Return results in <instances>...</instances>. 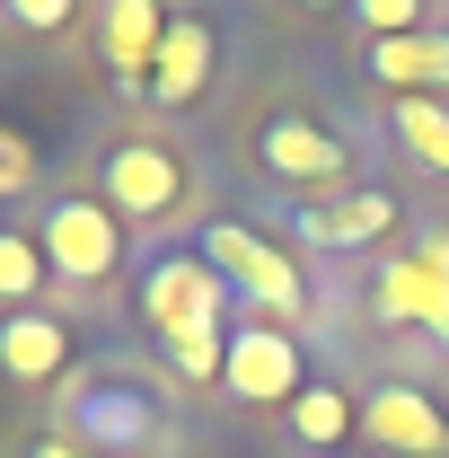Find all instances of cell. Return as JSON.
I'll return each mask as SVG.
<instances>
[{
    "instance_id": "18",
    "label": "cell",
    "mask_w": 449,
    "mask_h": 458,
    "mask_svg": "<svg viewBox=\"0 0 449 458\" xmlns=\"http://www.w3.org/2000/svg\"><path fill=\"white\" fill-rule=\"evenodd\" d=\"M361 18V45H388V36H414L423 27V0H343Z\"/></svg>"
},
{
    "instance_id": "1",
    "label": "cell",
    "mask_w": 449,
    "mask_h": 458,
    "mask_svg": "<svg viewBox=\"0 0 449 458\" xmlns=\"http://www.w3.org/2000/svg\"><path fill=\"white\" fill-rule=\"evenodd\" d=\"M229 300H238V291H229L194 247H168V256L141 265V318H150V335L168 344V361H176L185 388H221L229 327H238Z\"/></svg>"
},
{
    "instance_id": "4",
    "label": "cell",
    "mask_w": 449,
    "mask_h": 458,
    "mask_svg": "<svg viewBox=\"0 0 449 458\" xmlns=\"http://www.w3.org/2000/svg\"><path fill=\"white\" fill-rule=\"evenodd\" d=\"M62 423H71L80 450H97V458H141L159 441V397L141 379H123V370H89V379L62 388Z\"/></svg>"
},
{
    "instance_id": "6",
    "label": "cell",
    "mask_w": 449,
    "mask_h": 458,
    "mask_svg": "<svg viewBox=\"0 0 449 458\" xmlns=\"http://www.w3.org/2000/svg\"><path fill=\"white\" fill-rule=\"evenodd\" d=\"M36 247H45V265H54L62 283H114V265H123V221H114L106 194H54L45 212H36Z\"/></svg>"
},
{
    "instance_id": "11",
    "label": "cell",
    "mask_w": 449,
    "mask_h": 458,
    "mask_svg": "<svg viewBox=\"0 0 449 458\" xmlns=\"http://www.w3.org/2000/svg\"><path fill=\"white\" fill-rule=\"evenodd\" d=\"M168 18L176 9H159V0H97V54L141 98H150V71H159V45H168Z\"/></svg>"
},
{
    "instance_id": "5",
    "label": "cell",
    "mask_w": 449,
    "mask_h": 458,
    "mask_svg": "<svg viewBox=\"0 0 449 458\" xmlns=\"http://www.w3.org/2000/svg\"><path fill=\"white\" fill-rule=\"evenodd\" d=\"M309 388V352L282 318H238L229 327V361H221V397L265 414V405H300Z\"/></svg>"
},
{
    "instance_id": "10",
    "label": "cell",
    "mask_w": 449,
    "mask_h": 458,
    "mask_svg": "<svg viewBox=\"0 0 449 458\" xmlns=\"http://www.w3.org/2000/svg\"><path fill=\"white\" fill-rule=\"evenodd\" d=\"M361 432H370V450H388V458H449V414L414 379H379L361 397Z\"/></svg>"
},
{
    "instance_id": "22",
    "label": "cell",
    "mask_w": 449,
    "mask_h": 458,
    "mask_svg": "<svg viewBox=\"0 0 449 458\" xmlns=\"http://www.w3.org/2000/svg\"><path fill=\"white\" fill-rule=\"evenodd\" d=\"M300 9H335V0H300Z\"/></svg>"
},
{
    "instance_id": "12",
    "label": "cell",
    "mask_w": 449,
    "mask_h": 458,
    "mask_svg": "<svg viewBox=\"0 0 449 458\" xmlns=\"http://www.w3.org/2000/svg\"><path fill=\"white\" fill-rule=\"evenodd\" d=\"M212 62H221L212 9H176L168 45H159V71H150V106H194V98L212 89Z\"/></svg>"
},
{
    "instance_id": "3",
    "label": "cell",
    "mask_w": 449,
    "mask_h": 458,
    "mask_svg": "<svg viewBox=\"0 0 449 458\" xmlns=\"http://www.w3.org/2000/svg\"><path fill=\"white\" fill-rule=\"evenodd\" d=\"M97 194L114 203V221L123 229H159L185 212V159H176V141H159V132H123V141H106V159H97Z\"/></svg>"
},
{
    "instance_id": "19",
    "label": "cell",
    "mask_w": 449,
    "mask_h": 458,
    "mask_svg": "<svg viewBox=\"0 0 449 458\" xmlns=\"http://www.w3.org/2000/svg\"><path fill=\"white\" fill-rule=\"evenodd\" d=\"M0 18H9L18 36H71L80 0H0Z\"/></svg>"
},
{
    "instance_id": "9",
    "label": "cell",
    "mask_w": 449,
    "mask_h": 458,
    "mask_svg": "<svg viewBox=\"0 0 449 458\" xmlns=\"http://www.w3.org/2000/svg\"><path fill=\"white\" fill-rule=\"evenodd\" d=\"M396 194H379V185H343V194H326V203H300L291 212V238L300 247H318V256H361V247H379V238H396Z\"/></svg>"
},
{
    "instance_id": "16",
    "label": "cell",
    "mask_w": 449,
    "mask_h": 458,
    "mask_svg": "<svg viewBox=\"0 0 449 458\" xmlns=\"http://www.w3.org/2000/svg\"><path fill=\"white\" fill-rule=\"evenodd\" d=\"M54 283V265H45V247H36V229H9L0 221V309H36V291Z\"/></svg>"
},
{
    "instance_id": "21",
    "label": "cell",
    "mask_w": 449,
    "mask_h": 458,
    "mask_svg": "<svg viewBox=\"0 0 449 458\" xmlns=\"http://www.w3.org/2000/svg\"><path fill=\"white\" fill-rule=\"evenodd\" d=\"M27 458H97V450H80L71 432H45V441H36V450H27Z\"/></svg>"
},
{
    "instance_id": "14",
    "label": "cell",
    "mask_w": 449,
    "mask_h": 458,
    "mask_svg": "<svg viewBox=\"0 0 449 458\" xmlns=\"http://www.w3.org/2000/svg\"><path fill=\"white\" fill-rule=\"evenodd\" d=\"M361 71L396 89V98H441L449 89V27H414V36H388V45H361Z\"/></svg>"
},
{
    "instance_id": "2",
    "label": "cell",
    "mask_w": 449,
    "mask_h": 458,
    "mask_svg": "<svg viewBox=\"0 0 449 458\" xmlns=\"http://www.w3.org/2000/svg\"><path fill=\"white\" fill-rule=\"evenodd\" d=\"M194 256H203V265H212L247 309H256V318H282V327H291V318L309 309V274H300V256L274 247L265 229H247V221H203Z\"/></svg>"
},
{
    "instance_id": "17",
    "label": "cell",
    "mask_w": 449,
    "mask_h": 458,
    "mask_svg": "<svg viewBox=\"0 0 449 458\" xmlns=\"http://www.w3.org/2000/svg\"><path fill=\"white\" fill-rule=\"evenodd\" d=\"M388 123H396V141H405L423 168H441V176H449V106H441V98H396Z\"/></svg>"
},
{
    "instance_id": "15",
    "label": "cell",
    "mask_w": 449,
    "mask_h": 458,
    "mask_svg": "<svg viewBox=\"0 0 449 458\" xmlns=\"http://www.w3.org/2000/svg\"><path fill=\"white\" fill-rule=\"evenodd\" d=\"M291 432H300L309 450H343V441L361 432V405L343 397L335 379H309V388H300V405H291Z\"/></svg>"
},
{
    "instance_id": "20",
    "label": "cell",
    "mask_w": 449,
    "mask_h": 458,
    "mask_svg": "<svg viewBox=\"0 0 449 458\" xmlns=\"http://www.w3.org/2000/svg\"><path fill=\"white\" fill-rule=\"evenodd\" d=\"M18 194H36V141L0 123V203H18Z\"/></svg>"
},
{
    "instance_id": "7",
    "label": "cell",
    "mask_w": 449,
    "mask_h": 458,
    "mask_svg": "<svg viewBox=\"0 0 449 458\" xmlns=\"http://www.w3.org/2000/svg\"><path fill=\"white\" fill-rule=\"evenodd\" d=\"M256 168L291 185V194H309V203H326L343 194V176H352V141L326 132L318 114H265L256 123Z\"/></svg>"
},
{
    "instance_id": "13",
    "label": "cell",
    "mask_w": 449,
    "mask_h": 458,
    "mask_svg": "<svg viewBox=\"0 0 449 458\" xmlns=\"http://www.w3.org/2000/svg\"><path fill=\"white\" fill-rule=\"evenodd\" d=\"M62 370H71V318H54V309H9L0 318V379L54 388Z\"/></svg>"
},
{
    "instance_id": "8",
    "label": "cell",
    "mask_w": 449,
    "mask_h": 458,
    "mask_svg": "<svg viewBox=\"0 0 449 458\" xmlns=\"http://www.w3.org/2000/svg\"><path fill=\"white\" fill-rule=\"evenodd\" d=\"M370 309L396 318V327H423V335L449 344V229H414V247L379 265Z\"/></svg>"
}]
</instances>
